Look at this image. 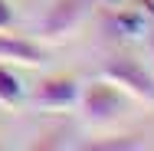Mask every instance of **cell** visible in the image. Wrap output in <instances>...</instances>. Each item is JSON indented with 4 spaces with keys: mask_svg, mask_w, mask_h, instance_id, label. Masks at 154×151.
<instances>
[{
    "mask_svg": "<svg viewBox=\"0 0 154 151\" xmlns=\"http://www.w3.org/2000/svg\"><path fill=\"white\" fill-rule=\"evenodd\" d=\"M75 109H82V118L89 121V125L105 128V125L118 121V115H125V99H122V89H115L112 82L98 79V82L82 86Z\"/></svg>",
    "mask_w": 154,
    "mask_h": 151,
    "instance_id": "6da1fadb",
    "label": "cell"
},
{
    "mask_svg": "<svg viewBox=\"0 0 154 151\" xmlns=\"http://www.w3.org/2000/svg\"><path fill=\"white\" fill-rule=\"evenodd\" d=\"M102 79L112 82L115 89H122L128 95L154 105V76L134 56H112V59L102 66Z\"/></svg>",
    "mask_w": 154,
    "mask_h": 151,
    "instance_id": "7a4b0ae2",
    "label": "cell"
},
{
    "mask_svg": "<svg viewBox=\"0 0 154 151\" xmlns=\"http://www.w3.org/2000/svg\"><path fill=\"white\" fill-rule=\"evenodd\" d=\"M79 92L82 86L72 79V76H46L36 92H33V109L36 112H46V115H66L79 105Z\"/></svg>",
    "mask_w": 154,
    "mask_h": 151,
    "instance_id": "3957f363",
    "label": "cell"
},
{
    "mask_svg": "<svg viewBox=\"0 0 154 151\" xmlns=\"http://www.w3.org/2000/svg\"><path fill=\"white\" fill-rule=\"evenodd\" d=\"M95 3H98V0H56V3L46 10L43 23H39V33L49 36V39L72 36V33L89 20V13H92Z\"/></svg>",
    "mask_w": 154,
    "mask_h": 151,
    "instance_id": "277c9868",
    "label": "cell"
},
{
    "mask_svg": "<svg viewBox=\"0 0 154 151\" xmlns=\"http://www.w3.org/2000/svg\"><path fill=\"white\" fill-rule=\"evenodd\" d=\"M46 59V53L23 39V36H10L7 30H0V62H20V66H36V62Z\"/></svg>",
    "mask_w": 154,
    "mask_h": 151,
    "instance_id": "5b68a950",
    "label": "cell"
},
{
    "mask_svg": "<svg viewBox=\"0 0 154 151\" xmlns=\"http://www.w3.org/2000/svg\"><path fill=\"white\" fill-rule=\"evenodd\" d=\"M108 30L115 33V36H125V39H138V36H144L148 23H144V13L138 7H112Z\"/></svg>",
    "mask_w": 154,
    "mask_h": 151,
    "instance_id": "8992f818",
    "label": "cell"
},
{
    "mask_svg": "<svg viewBox=\"0 0 154 151\" xmlns=\"http://www.w3.org/2000/svg\"><path fill=\"white\" fill-rule=\"evenodd\" d=\"M20 102H23V82H20V76L7 62H0V105L3 109H17Z\"/></svg>",
    "mask_w": 154,
    "mask_h": 151,
    "instance_id": "52a82bcc",
    "label": "cell"
},
{
    "mask_svg": "<svg viewBox=\"0 0 154 151\" xmlns=\"http://www.w3.org/2000/svg\"><path fill=\"white\" fill-rule=\"evenodd\" d=\"M13 27V10L7 0H0V30H10Z\"/></svg>",
    "mask_w": 154,
    "mask_h": 151,
    "instance_id": "ba28073f",
    "label": "cell"
},
{
    "mask_svg": "<svg viewBox=\"0 0 154 151\" xmlns=\"http://www.w3.org/2000/svg\"><path fill=\"white\" fill-rule=\"evenodd\" d=\"M89 148L102 151V148H138V145H134V141H105V145H102V141H95V145H89Z\"/></svg>",
    "mask_w": 154,
    "mask_h": 151,
    "instance_id": "9c48e42d",
    "label": "cell"
},
{
    "mask_svg": "<svg viewBox=\"0 0 154 151\" xmlns=\"http://www.w3.org/2000/svg\"><path fill=\"white\" fill-rule=\"evenodd\" d=\"M138 10L144 17H154V0H138Z\"/></svg>",
    "mask_w": 154,
    "mask_h": 151,
    "instance_id": "30bf717a",
    "label": "cell"
},
{
    "mask_svg": "<svg viewBox=\"0 0 154 151\" xmlns=\"http://www.w3.org/2000/svg\"><path fill=\"white\" fill-rule=\"evenodd\" d=\"M98 3H108V7H118L122 0H98Z\"/></svg>",
    "mask_w": 154,
    "mask_h": 151,
    "instance_id": "8fae6325",
    "label": "cell"
},
{
    "mask_svg": "<svg viewBox=\"0 0 154 151\" xmlns=\"http://www.w3.org/2000/svg\"><path fill=\"white\" fill-rule=\"evenodd\" d=\"M151 49H154V33H151Z\"/></svg>",
    "mask_w": 154,
    "mask_h": 151,
    "instance_id": "7c38bea8",
    "label": "cell"
}]
</instances>
